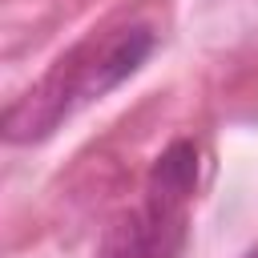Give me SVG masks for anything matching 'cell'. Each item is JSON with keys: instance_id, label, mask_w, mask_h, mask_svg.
<instances>
[{"instance_id": "1", "label": "cell", "mask_w": 258, "mask_h": 258, "mask_svg": "<svg viewBox=\"0 0 258 258\" xmlns=\"http://www.w3.org/2000/svg\"><path fill=\"white\" fill-rule=\"evenodd\" d=\"M153 52V32L145 24H129L109 32L101 44H85L69 52L36 89L16 97L4 109V137L8 141H40L48 137L73 109L113 93L121 81H129L145 56Z\"/></svg>"}, {"instance_id": "2", "label": "cell", "mask_w": 258, "mask_h": 258, "mask_svg": "<svg viewBox=\"0 0 258 258\" xmlns=\"http://www.w3.org/2000/svg\"><path fill=\"white\" fill-rule=\"evenodd\" d=\"M185 246V206L145 194L141 206L125 210L105 242L101 258H177Z\"/></svg>"}, {"instance_id": "3", "label": "cell", "mask_w": 258, "mask_h": 258, "mask_svg": "<svg viewBox=\"0 0 258 258\" xmlns=\"http://www.w3.org/2000/svg\"><path fill=\"white\" fill-rule=\"evenodd\" d=\"M198 169H202V153L194 141L177 137L161 149V157L153 161L149 169V181H145V194H157L165 202H181L189 206L194 189H198Z\"/></svg>"}]
</instances>
